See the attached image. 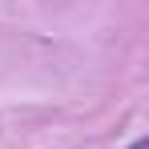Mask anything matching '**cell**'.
Segmentation results:
<instances>
[{
  "label": "cell",
  "instance_id": "1",
  "mask_svg": "<svg viewBox=\"0 0 149 149\" xmlns=\"http://www.w3.org/2000/svg\"><path fill=\"white\" fill-rule=\"evenodd\" d=\"M129 149H149V137H137V141H129Z\"/></svg>",
  "mask_w": 149,
  "mask_h": 149
}]
</instances>
